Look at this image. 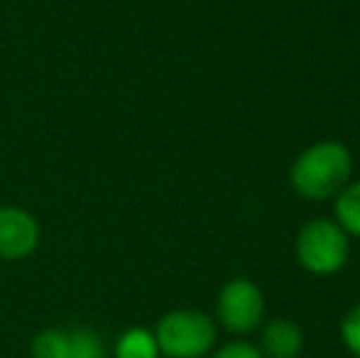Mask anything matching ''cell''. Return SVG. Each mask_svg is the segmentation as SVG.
<instances>
[{
    "label": "cell",
    "mask_w": 360,
    "mask_h": 358,
    "mask_svg": "<svg viewBox=\"0 0 360 358\" xmlns=\"http://www.w3.org/2000/svg\"><path fill=\"white\" fill-rule=\"evenodd\" d=\"M353 155L343 143L321 140L309 145L289 170V184L302 199L326 201L333 199L351 181Z\"/></svg>",
    "instance_id": "1"
},
{
    "label": "cell",
    "mask_w": 360,
    "mask_h": 358,
    "mask_svg": "<svg viewBox=\"0 0 360 358\" xmlns=\"http://www.w3.org/2000/svg\"><path fill=\"white\" fill-rule=\"evenodd\" d=\"M32 358H69L67 331H59V329L39 331L32 341Z\"/></svg>",
    "instance_id": "9"
},
{
    "label": "cell",
    "mask_w": 360,
    "mask_h": 358,
    "mask_svg": "<svg viewBox=\"0 0 360 358\" xmlns=\"http://www.w3.org/2000/svg\"><path fill=\"white\" fill-rule=\"evenodd\" d=\"M69 358H103L101 336L89 326L69 331Z\"/></svg>",
    "instance_id": "10"
},
{
    "label": "cell",
    "mask_w": 360,
    "mask_h": 358,
    "mask_svg": "<svg viewBox=\"0 0 360 358\" xmlns=\"http://www.w3.org/2000/svg\"><path fill=\"white\" fill-rule=\"evenodd\" d=\"M297 260L307 272L319 277L333 275L348 263L351 236L331 219H314L297 234Z\"/></svg>",
    "instance_id": "3"
},
{
    "label": "cell",
    "mask_w": 360,
    "mask_h": 358,
    "mask_svg": "<svg viewBox=\"0 0 360 358\" xmlns=\"http://www.w3.org/2000/svg\"><path fill=\"white\" fill-rule=\"evenodd\" d=\"M257 349L265 358H299L304 349V334L297 321L272 319L262 326Z\"/></svg>",
    "instance_id": "6"
},
{
    "label": "cell",
    "mask_w": 360,
    "mask_h": 358,
    "mask_svg": "<svg viewBox=\"0 0 360 358\" xmlns=\"http://www.w3.org/2000/svg\"><path fill=\"white\" fill-rule=\"evenodd\" d=\"M333 214L336 224L353 238H360V181H348L336 196Z\"/></svg>",
    "instance_id": "7"
},
{
    "label": "cell",
    "mask_w": 360,
    "mask_h": 358,
    "mask_svg": "<svg viewBox=\"0 0 360 358\" xmlns=\"http://www.w3.org/2000/svg\"><path fill=\"white\" fill-rule=\"evenodd\" d=\"M39 243V226L27 211L5 206L0 209V258H27Z\"/></svg>",
    "instance_id": "5"
},
{
    "label": "cell",
    "mask_w": 360,
    "mask_h": 358,
    "mask_svg": "<svg viewBox=\"0 0 360 358\" xmlns=\"http://www.w3.org/2000/svg\"><path fill=\"white\" fill-rule=\"evenodd\" d=\"M341 341L353 356L360 358V305H356L346 317H343Z\"/></svg>",
    "instance_id": "11"
},
{
    "label": "cell",
    "mask_w": 360,
    "mask_h": 358,
    "mask_svg": "<svg viewBox=\"0 0 360 358\" xmlns=\"http://www.w3.org/2000/svg\"><path fill=\"white\" fill-rule=\"evenodd\" d=\"M160 354L167 358H204L216 346V324L199 309L167 312L155 329Z\"/></svg>",
    "instance_id": "2"
},
{
    "label": "cell",
    "mask_w": 360,
    "mask_h": 358,
    "mask_svg": "<svg viewBox=\"0 0 360 358\" xmlns=\"http://www.w3.org/2000/svg\"><path fill=\"white\" fill-rule=\"evenodd\" d=\"M115 358H160L155 331L133 326L115 344Z\"/></svg>",
    "instance_id": "8"
},
{
    "label": "cell",
    "mask_w": 360,
    "mask_h": 358,
    "mask_svg": "<svg viewBox=\"0 0 360 358\" xmlns=\"http://www.w3.org/2000/svg\"><path fill=\"white\" fill-rule=\"evenodd\" d=\"M216 317L231 334H250L265 319V295L248 277L228 280L218 292Z\"/></svg>",
    "instance_id": "4"
},
{
    "label": "cell",
    "mask_w": 360,
    "mask_h": 358,
    "mask_svg": "<svg viewBox=\"0 0 360 358\" xmlns=\"http://www.w3.org/2000/svg\"><path fill=\"white\" fill-rule=\"evenodd\" d=\"M214 358H265V356L260 354L257 346L248 344V341H231V344L221 346L214 354Z\"/></svg>",
    "instance_id": "12"
}]
</instances>
